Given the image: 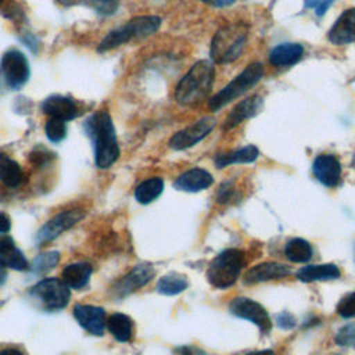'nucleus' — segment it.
I'll return each instance as SVG.
<instances>
[{"mask_svg":"<svg viewBox=\"0 0 355 355\" xmlns=\"http://www.w3.org/2000/svg\"><path fill=\"white\" fill-rule=\"evenodd\" d=\"M334 0H305L304 3V7L305 8H313L315 10V14L322 17L327 8L333 4Z\"/></svg>","mask_w":355,"mask_h":355,"instance_id":"36","label":"nucleus"},{"mask_svg":"<svg viewBox=\"0 0 355 355\" xmlns=\"http://www.w3.org/2000/svg\"><path fill=\"white\" fill-rule=\"evenodd\" d=\"M284 254L291 262L304 263L312 258V247L302 239H291L284 247Z\"/></svg>","mask_w":355,"mask_h":355,"instance_id":"27","label":"nucleus"},{"mask_svg":"<svg viewBox=\"0 0 355 355\" xmlns=\"http://www.w3.org/2000/svg\"><path fill=\"white\" fill-rule=\"evenodd\" d=\"M245 355H273V351L270 349H262V351H254V352H248Z\"/></svg>","mask_w":355,"mask_h":355,"instance_id":"44","label":"nucleus"},{"mask_svg":"<svg viewBox=\"0 0 355 355\" xmlns=\"http://www.w3.org/2000/svg\"><path fill=\"white\" fill-rule=\"evenodd\" d=\"M352 166L355 168V155H354V158H352Z\"/></svg>","mask_w":355,"mask_h":355,"instance_id":"46","label":"nucleus"},{"mask_svg":"<svg viewBox=\"0 0 355 355\" xmlns=\"http://www.w3.org/2000/svg\"><path fill=\"white\" fill-rule=\"evenodd\" d=\"M234 194H236L234 187H233L230 183H225V184L220 186V189H219V191H218L216 201H218L219 204H226V202H229L230 200L234 198Z\"/></svg>","mask_w":355,"mask_h":355,"instance_id":"37","label":"nucleus"},{"mask_svg":"<svg viewBox=\"0 0 355 355\" xmlns=\"http://www.w3.org/2000/svg\"><path fill=\"white\" fill-rule=\"evenodd\" d=\"M161 25V18L154 15H141L130 19L123 26L111 31L98 44L100 53L115 49L133 37H146L153 35Z\"/></svg>","mask_w":355,"mask_h":355,"instance_id":"5","label":"nucleus"},{"mask_svg":"<svg viewBox=\"0 0 355 355\" xmlns=\"http://www.w3.org/2000/svg\"><path fill=\"white\" fill-rule=\"evenodd\" d=\"M248 37V25L244 22H230L223 25L214 35L209 55L216 64H227L237 60Z\"/></svg>","mask_w":355,"mask_h":355,"instance_id":"3","label":"nucleus"},{"mask_svg":"<svg viewBox=\"0 0 355 355\" xmlns=\"http://www.w3.org/2000/svg\"><path fill=\"white\" fill-rule=\"evenodd\" d=\"M85 128L94 144L96 165L101 169L110 168L119 157V146L110 114L96 112L86 121Z\"/></svg>","mask_w":355,"mask_h":355,"instance_id":"1","label":"nucleus"},{"mask_svg":"<svg viewBox=\"0 0 355 355\" xmlns=\"http://www.w3.org/2000/svg\"><path fill=\"white\" fill-rule=\"evenodd\" d=\"M57 1H60V3H62L65 6H71V4H75L78 0H57Z\"/></svg>","mask_w":355,"mask_h":355,"instance_id":"45","label":"nucleus"},{"mask_svg":"<svg viewBox=\"0 0 355 355\" xmlns=\"http://www.w3.org/2000/svg\"><path fill=\"white\" fill-rule=\"evenodd\" d=\"M336 341L338 345L355 347V323L341 327L336 336Z\"/></svg>","mask_w":355,"mask_h":355,"instance_id":"33","label":"nucleus"},{"mask_svg":"<svg viewBox=\"0 0 355 355\" xmlns=\"http://www.w3.org/2000/svg\"><path fill=\"white\" fill-rule=\"evenodd\" d=\"M46 136L50 141L58 143L67 136V123L62 119L51 118L46 122Z\"/></svg>","mask_w":355,"mask_h":355,"instance_id":"31","label":"nucleus"},{"mask_svg":"<svg viewBox=\"0 0 355 355\" xmlns=\"http://www.w3.org/2000/svg\"><path fill=\"white\" fill-rule=\"evenodd\" d=\"M154 268L150 263H140L135 266L128 275H125L122 279H119L112 291L114 294L121 298L132 294L133 291L139 290L140 287L146 286L154 276Z\"/></svg>","mask_w":355,"mask_h":355,"instance_id":"12","label":"nucleus"},{"mask_svg":"<svg viewBox=\"0 0 355 355\" xmlns=\"http://www.w3.org/2000/svg\"><path fill=\"white\" fill-rule=\"evenodd\" d=\"M92 275V266L86 262H75L67 265L61 272V280L69 288H82L89 283Z\"/></svg>","mask_w":355,"mask_h":355,"instance_id":"21","label":"nucleus"},{"mask_svg":"<svg viewBox=\"0 0 355 355\" xmlns=\"http://www.w3.org/2000/svg\"><path fill=\"white\" fill-rule=\"evenodd\" d=\"M0 259L3 261V263L7 268H11L14 270H26L29 268L26 258L24 257L22 251L17 247H14L10 251H7L6 254L0 255Z\"/></svg>","mask_w":355,"mask_h":355,"instance_id":"30","label":"nucleus"},{"mask_svg":"<svg viewBox=\"0 0 355 355\" xmlns=\"http://www.w3.org/2000/svg\"><path fill=\"white\" fill-rule=\"evenodd\" d=\"M261 104H262V98L258 94H254L251 97L241 100L239 104H236L233 107V110L226 116L223 129H232V128L240 125L243 121L257 115L259 112Z\"/></svg>","mask_w":355,"mask_h":355,"instance_id":"17","label":"nucleus"},{"mask_svg":"<svg viewBox=\"0 0 355 355\" xmlns=\"http://www.w3.org/2000/svg\"><path fill=\"white\" fill-rule=\"evenodd\" d=\"M276 322H277V326L282 329H291L295 324V318L288 312H282L277 315Z\"/></svg>","mask_w":355,"mask_h":355,"instance_id":"38","label":"nucleus"},{"mask_svg":"<svg viewBox=\"0 0 355 355\" xmlns=\"http://www.w3.org/2000/svg\"><path fill=\"white\" fill-rule=\"evenodd\" d=\"M337 312L343 318H354L355 316V291H352L341 298V301L337 305Z\"/></svg>","mask_w":355,"mask_h":355,"instance_id":"32","label":"nucleus"},{"mask_svg":"<svg viewBox=\"0 0 355 355\" xmlns=\"http://www.w3.org/2000/svg\"><path fill=\"white\" fill-rule=\"evenodd\" d=\"M315 178L326 187H336L341 180V162L333 154H320L312 164Z\"/></svg>","mask_w":355,"mask_h":355,"instance_id":"13","label":"nucleus"},{"mask_svg":"<svg viewBox=\"0 0 355 355\" xmlns=\"http://www.w3.org/2000/svg\"><path fill=\"white\" fill-rule=\"evenodd\" d=\"M229 308L233 315L252 322L263 333H268L272 327V320H270L266 309L259 302H257L251 298L237 297L230 302Z\"/></svg>","mask_w":355,"mask_h":355,"instance_id":"11","label":"nucleus"},{"mask_svg":"<svg viewBox=\"0 0 355 355\" xmlns=\"http://www.w3.org/2000/svg\"><path fill=\"white\" fill-rule=\"evenodd\" d=\"M24 173L18 162L11 159L7 154L0 153V182L7 187H17L22 183Z\"/></svg>","mask_w":355,"mask_h":355,"instance_id":"24","label":"nucleus"},{"mask_svg":"<svg viewBox=\"0 0 355 355\" xmlns=\"http://www.w3.org/2000/svg\"><path fill=\"white\" fill-rule=\"evenodd\" d=\"M258 155H259V150L255 146L250 144V146L241 147V148L234 150V151L218 154L215 157V164H216L218 168H225V166L232 165V164L252 162L258 158Z\"/></svg>","mask_w":355,"mask_h":355,"instance_id":"23","label":"nucleus"},{"mask_svg":"<svg viewBox=\"0 0 355 355\" xmlns=\"http://www.w3.org/2000/svg\"><path fill=\"white\" fill-rule=\"evenodd\" d=\"M53 153H50L47 148L43 147H37L31 153V162L35 165H46L51 158H53Z\"/></svg>","mask_w":355,"mask_h":355,"instance_id":"35","label":"nucleus"},{"mask_svg":"<svg viewBox=\"0 0 355 355\" xmlns=\"http://www.w3.org/2000/svg\"><path fill=\"white\" fill-rule=\"evenodd\" d=\"M107 323L108 331L121 343H126L132 338L133 334V323L128 315L123 313H112Z\"/></svg>","mask_w":355,"mask_h":355,"instance_id":"25","label":"nucleus"},{"mask_svg":"<svg viewBox=\"0 0 355 355\" xmlns=\"http://www.w3.org/2000/svg\"><path fill=\"white\" fill-rule=\"evenodd\" d=\"M178 355H207L204 351H201L200 348L194 347V345H183V347H178L176 349Z\"/></svg>","mask_w":355,"mask_h":355,"instance_id":"39","label":"nucleus"},{"mask_svg":"<svg viewBox=\"0 0 355 355\" xmlns=\"http://www.w3.org/2000/svg\"><path fill=\"white\" fill-rule=\"evenodd\" d=\"M201 1L214 7H227V6H232L236 0H201Z\"/></svg>","mask_w":355,"mask_h":355,"instance_id":"41","label":"nucleus"},{"mask_svg":"<svg viewBox=\"0 0 355 355\" xmlns=\"http://www.w3.org/2000/svg\"><path fill=\"white\" fill-rule=\"evenodd\" d=\"M164 190V180L161 178H150L144 182H141L136 190H135V198L140 204H150L155 198L159 197V194Z\"/></svg>","mask_w":355,"mask_h":355,"instance_id":"26","label":"nucleus"},{"mask_svg":"<svg viewBox=\"0 0 355 355\" xmlns=\"http://www.w3.org/2000/svg\"><path fill=\"white\" fill-rule=\"evenodd\" d=\"M263 76V67L261 62H252L245 67V69L239 73L230 83H227L220 92H218L209 100L211 111H219L227 103L244 94L248 89L255 86Z\"/></svg>","mask_w":355,"mask_h":355,"instance_id":"6","label":"nucleus"},{"mask_svg":"<svg viewBox=\"0 0 355 355\" xmlns=\"http://www.w3.org/2000/svg\"><path fill=\"white\" fill-rule=\"evenodd\" d=\"M304 47L298 43H282L276 46L269 54V62L277 68L290 67L301 60Z\"/></svg>","mask_w":355,"mask_h":355,"instance_id":"20","label":"nucleus"},{"mask_svg":"<svg viewBox=\"0 0 355 355\" xmlns=\"http://www.w3.org/2000/svg\"><path fill=\"white\" fill-rule=\"evenodd\" d=\"M215 125H216V119L214 116H204L197 122H194L193 125L176 132L171 137L169 146L173 150L189 148L197 144L198 141H201L204 137H207Z\"/></svg>","mask_w":355,"mask_h":355,"instance_id":"10","label":"nucleus"},{"mask_svg":"<svg viewBox=\"0 0 355 355\" xmlns=\"http://www.w3.org/2000/svg\"><path fill=\"white\" fill-rule=\"evenodd\" d=\"M85 216L82 209H68L57 214L50 220H47L36 233L35 241L37 245L47 244L58 237L62 232L71 229Z\"/></svg>","mask_w":355,"mask_h":355,"instance_id":"9","label":"nucleus"},{"mask_svg":"<svg viewBox=\"0 0 355 355\" xmlns=\"http://www.w3.org/2000/svg\"><path fill=\"white\" fill-rule=\"evenodd\" d=\"M187 287V280L184 276L178 273H169L162 276L157 283V290L165 295H176L184 291Z\"/></svg>","mask_w":355,"mask_h":355,"instance_id":"28","label":"nucleus"},{"mask_svg":"<svg viewBox=\"0 0 355 355\" xmlns=\"http://www.w3.org/2000/svg\"><path fill=\"white\" fill-rule=\"evenodd\" d=\"M291 273V269L279 262H262L252 266L244 276L245 284H255L261 282H268L272 279L286 277Z\"/></svg>","mask_w":355,"mask_h":355,"instance_id":"16","label":"nucleus"},{"mask_svg":"<svg viewBox=\"0 0 355 355\" xmlns=\"http://www.w3.org/2000/svg\"><path fill=\"white\" fill-rule=\"evenodd\" d=\"M42 111L51 118L69 121L78 115L76 104L72 98L65 96H50L42 103Z\"/></svg>","mask_w":355,"mask_h":355,"instance_id":"18","label":"nucleus"},{"mask_svg":"<svg viewBox=\"0 0 355 355\" xmlns=\"http://www.w3.org/2000/svg\"><path fill=\"white\" fill-rule=\"evenodd\" d=\"M6 277H7V266L0 259V284H3L6 282Z\"/></svg>","mask_w":355,"mask_h":355,"instance_id":"42","label":"nucleus"},{"mask_svg":"<svg viewBox=\"0 0 355 355\" xmlns=\"http://www.w3.org/2000/svg\"><path fill=\"white\" fill-rule=\"evenodd\" d=\"M338 276H340V269L333 263L304 266L297 273V277L305 283L319 282V280H333V279H337Z\"/></svg>","mask_w":355,"mask_h":355,"instance_id":"22","label":"nucleus"},{"mask_svg":"<svg viewBox=\"0 0 355 355\" xmlns=\"http://www.w3.org/2000/svg\"><path fill=\"white\" fill-rule=\"evenodd\" d=\"M10 229H11L10 218L6 214L0 212V233H8Z\"/></svg>","mask_w":355,"mask_h":355,"instance_id":"40","label":"nucleus"},{"mask_svg":"<svg viewBox=\"0 0 355 355\" xmlns=\"http://www.w3.org/2000/svg\"><path fill=\"white\" fill-rule=\"evenodd\" d=\"M214 182L212 175L201 168H193L183 172L175 182V187L182 191L196 193L209 187Z\"/></svg>","mask_w":355,"mask_h":355,"instance_id":"19","label":"nucleus"},{"mask_svg":"<svg viewBox=\"0 0 355 355\" xmlns=\"http://www.w3.org/2000/svg\"><path fill=\"white\" fill-rule=\"evenodd\" d=\"M329 40L334 44L355 42V7L345 10L329 31Z\"/></svg>","mask_w":355,"mask_h":355,"instance_id":"15","label":"nucleus"},{"mask_svg":"<svg viewBox=\"0 0 355 355\" xmlns=\"http://www.w3.org/2000/svg\"><path fill=\"white\" fill-rule=\"evenodd\" d=\"M0 355H24V354L17 348H4L3 351H0Z\"/></svg>","mask_w":355,"mask_h":355,"instance_id":"43","label":"nucleus"},{"mask_svg":"<svg viewBox=\"0 0 355 355\" xmlns=\"http://www.w3.org/2000/svg\"><path fill=\"white\" fill-rule=\"evenodd\" d=\"M0 72L11 89H19L29 78V64L26 57L18 50L7 51L1 57Z\"/></svg>","mask_w":355,"mask_h":355,"instance_id":"8","label":"nucleus"},{"mask_svg":"<svg viewBox=\"0 0 355 355\" xmlns=\"http://www.w3.org/2000/svg\"><path fill=\"white\" fill-rule=\"evenodd\" d=\"M0 1H1V0H0Z\"/></svg>","mask_w":355,"mask_h":355,"instance_id":"47","label":"nucleus"},{"mask_svg":"<svg viewBox=\"0 0 355 355\" xmlns=\"http://www.w3.org/2000/svg\"><path fill=\"white\" fill-rule=\"evenodd\" d=\"M60 262V252L58 251H47L43 254H39L32 261V270L36 273H46L51 270L57 263Z\"/></svg>","mask_w":355,"mask_h":355,"instance_id":"29","label":"nucleus"},{"mask_svg":"<svg viewBox=\"0 0 355 355\" xmlns=\"http://www.w3.org/2000/svg\"><path fill=\"white\" fill-rule=\"evenodd\" d=\"M29 294L47 311H58L65 308L71 297L69 287L61 279L55 277L40 280L31 288Z\"/></svg>","mask_w":355,"mask_h":355,"instance_id":"7","label":"nucleus"},{"mask_svg":"<svg viewBox=\"0 0 355 355\" xmlns=\"http://www.w3.org/2000/svg\"><path fill=\"white\" fill-rule=\"evenodd\" d=\"M76 322L90 334L103 336L105 329V311L96 305L78 304L73 306Z\"/></svg>","mask_w":355,"mask_h":355,"instance_id":"14","label":"nucleus"},{"mask_svg":"<svg viewBox=\"0 0 355 355\" xmlns=\"http://www.w3.org/2000/svg\"><path fill=\"white\" fill-rule=\"evenodd\" d=\"M90 3L100 15H112L118 10V0H90Z\"/></svg>","mask_w":355,"mask_h":355,"instance_id":"34","label":"nucleus"},{"mask_svg":"<svg viewBox=\"0 0 355 355\" xmlns=\"http://www.w3.org/2000/svg\"><path fill=\"white\" fill-rule=\"evenodd\" d=\"M245 262L241 250L229 248L216 255L207 270L208 282L216 288H227L236 283Z\"/></svg>","mask_w":355,"mask_h":355,"instance_id":"4","label":"nucleus"},{"mask_svg":"<svg viewBox=\"0 0 355 355\" xmlns=\"http://www.w3.org/2000/svg\"><path fill=\"white\" fill-rule=\"evenodd\" d=\"M215 69L208 60L197 61L187 73L180 79L175 90L178 104L183 107H194L205 100L214 83Z\"/></svg>","mask_w":355,"mask_h":355,"instance_id":"2","label":"nucleus"}]
</instances>
